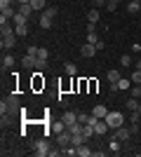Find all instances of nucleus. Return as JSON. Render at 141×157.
I'll return each instance as SVG.
<instances>
[{
  "instance_id": "1",
  "label": "nucleus",
  "mask_w": 141,
  "mask_h": 157,
  "mask_svg": "<svg viewBox=\"0 0 141 157\" xmlns=\"http://www.w3.org/2000/svg\"><path fill=\"white\" fill-rule=\"evenodd\" d=\"M0 113H2V117L12 115V113H21V108H19V96H17V94H10V96L0 103Z\"/></svg>"
},
{
  "instance_id": "2",
  "label": "nucleus",
  "mask_w": 141,
  "mask_h": 157,
  "mask_svg": "<svg viewBox=\"0 0 141 157\" xmlns=\"http://www.w3.org/2000/svg\"><path fill=\"white\" fill-rule=\"evenodd\" d=\"M104 120L108 122V127H111V129H118V127L125 124V117H122V113H111V110H108V115H106Z\"/></svg>"
},
{
  "instance_id": "3",
  "label": "nucleus",
  "mask_w": 141,
  "mask_h": 157,
  "mask_svg": "<svg viewBox=\"0 0 141 157\" xmlns=\"http://www.w3.org/2000/svg\"><path fill=\"white\" fill-rule=\"evenodd\" d=\"M33 148H35V155H38V157H45V155H49V143H47V141H45V138H40V141H35V145H33Z\"/></svg>"
},
{
  "instance_id": "4",
  "label": "nucleus",
  "mask_w": 141,
  "mask_h": 157,
  "mask_svg": "<svg viewBox=\"0 0 141 157\" xmlns=\"http://www.w3.org/2000/svg\"><path fill=\"white\" fill-rule=\"evenodd\" d=\"M115 131V138L120 141V143H127L129 141V136H132V129H127V127L122 124V127H118V129H113Z\"/></svg>"
},
{
  "instance_id": "5",
  "label": "nucleus",
  "mask_w": 141,
  "mask_h": 157,
  "mask_svg": "<svg viewBox=\"0 0 141 157\" xmlns=\"http://www.w3.org/2000/svg\"><path fill=\"white\" fill-rule=\"evenodd\" d=\"M17 35H2V40H0V45H2V49H7V52H10V49H14V45H17Z\"/></svg>"
},
{
  "instance_id": "6",
  "label": "nucleus",
  "mask_w": 141,
  "mask_h": 157,
  "mask_svg": "<svg viewBox=\"0 0 141 157\" xmlns=\"http://www.w3.org/2000/svg\"><path fill=\"white\" fill-rule=\"evenodd\" d=\"M106 131H111L106 120H96V122H94V134H96V136H104Z\"/></svg>"
},
{
  "instance_id": "7",
  "label": "nucleus",
  "mask_w": 141,
  "mask_h": 157,
  "mask_svg": "<svg viewBox=\"0 0 141 157\" xmlns=\"http://www.w3.org/2000/svg\"><path fill=\"white\" fill-rule=\"evenodd\" d=\"M96 52H99V49H96V45H89V42H85V45L80 47V54L85 56V59H92Z\"/></svg>"
},
{
  "instance_id": "8",
  "label": "nucleus",
  "mask_w": 141,
  "mask_h": 157,
  "mask_svg": "<svg viewBox=\"0 0 141 157\" xmlns=\"http://www.w3.org/2000/svg\"><path fill=\"white\" fill-rule=\"evenodd\" d=\"M57 143L61 145V148H66V145H71V131H59V134H57Z\"/></svg>"
},
{
  "instance_id": "9",
  "label": "nucleus",
  "mask_w": 141,
  "mask_h": 157,
  "mask_svg": "<svg viewBox=\"0 0 141 157\" xmlns=\"http://www.w3.org/2000/svg\"><path fill=\"white\" fill-rule=\"evenodd\" d=\"M92 115H94V117H99V120H104V117L108 115V108H106L104 103H96V105L92 108Z\"/></svg>"
},
{
  "instance_id": "10",
  "label": "nucleus",
  "mask_w": 141,
  "mask_h": 157,
  "mask_svg": "<svg viewBox=\"0 0 141 157\" xmlns=\"http://www.w3.org/2000/svg\"><path fill=\"white\" fill-rule=\"evenodd\" d=\"M21 66H24V68H35V66H38V56L24 54V56H21Z\"/></svg>"
},
{
  "instance_id": "11",
  "label": "nucleus",
  "mask_w": 141,
  "mask_h": 157,
  "mask_svg": "<svg viewBox=\"0 0 141 157\" xmlns=\"http://www.w3.org/2000/svg\"><path fill=\"white\" fill-rule=\"evenodd\" d=\"M61 120H64V124H73V122H78V113H73V110H66L64 115H61Z\"/></svg>"
},
{
  "instance_id": "12",
  "label": "nucleus",
  "mask_w": 141,
  "mask_h": 157,
  "mask_svg": "<svg viewBox=\"0 0 141 157\" xmlns=\"http://www.w3.org/2000/svg\"><path fill=\"white\" fill-rule=\"evenodd\" d=\"M87 141H89V138L85 136V134H71V143H73L75 148H80V145L87 143Z\"/></svg>"
},
{
  "instance_id": "13",
  "label": "nucleus",
  "mask_w": 141,
  "mask_h": 157,
  "mask_svg": "<svg viewBox=\"0 0 141 157\" xmlns=\"http://www.w3.org/2000/svg\"><path fill=\"white\" fill-rule=\"evenodd\" d=\"M64 73H66L68 78H78V66L71 63V61H66V63H64Z\"/></svg>"
},
{
  "instance_id": "14",
  "label": "nucleus",
  "mask_w": 141,
  "mask_h": 157,
  "mask_svg": "<svg viewBox=\"0 0 141 157\" xmlns=\"http://www.w3.org/2000/svg\"><path fill=\"white\" fill-rule=\"evenodd\" d=\"M139 101H141V98L129 96V98H127V103H125V108H127L129 113H136V110H139Z\"/></svg>"
},
{
  "instance_id": "15",
  "label": "nucleus",
  "mask_w": 141,
  "mask_h": 157,
  "mask_svg": "<svg viewBox=\"0 0 141 157\" xmlns=\"http://www.w3.org/2000/svg\"><path fill=\"white\" fill-rule=\"evenodd\" d=\"M14 63H17V59H14L12 54H5V56H2V71H10V68H14Z\"/></svg>"
},
{
  "instance_id": "16",
  "label": "nucleus",
  "mask_w": 141,
  "mask_h": 157,
  "mask_svg": "<svg viewBox=\"0 0 141 157\" xmlns=\"http://www.w3.org/2000/svg\"><path fill=\"white\" fill-rule=\"evenodd\" d=\"M17 12H21V14H24V17H31V14H33L35 10H33V7H31V2H21V5L17 7Z\"/></svg>"
},
{
  "instance_id": "17",
  "label": "nucleus",
  "mask_w": 141,
  "mask_h": 157,
  "mask_svg": "<svg viewBox=\"0 0 141 157\" xmlns=\"http://www.w3.org/2000/svg\"><path fill=\"white\" fill-rule=\"evenodd\" d=\"M12 33H14V24H12V21L0 24V35H12Z\"/></svg>"
},
{
  "instance_id": "18",
  "label": "nucleus",
  "mask_w": 141,
  "mask_h": 157,
  "mask_svg": "<svg viewBox=\"0 0 141 157\" xmlns=\"http://www.w3.org/2000/svg\"><path fill=\"white\" fill-rule=\"evenodd\" d=\"M118 89H120V92H129V89H132V80L129 78H120L118 80Z\"/></svg>"
},
{
  "instance_id": "19",
  "label": "nucleus",
  "mask_w": 141,
  "mask_h": 157,
  "mask_svg": "<svg viewBox=\"0 0 141 157\" xmlns=\"http://www.w3.org/2000/svg\"><path fill=\"white\" fill-rule=\"evenodd\" d=\"M127 12H129V14L141 12V0H129V2H127Z\"/></svg>"
},
{
  "instance_id": "20",
  "label": "nucleus",
  "mask_w": 141,
  "mask_h": 157,
  "mask_svg": "<svg viewBox=\"0 0 141 157\" xmlns=\"http://www.w3.org/2000/svg\"><path fill=\"white\" fill-rule=\"evenodd\" d=\"M92 155H94V150L89 148L87 143H82L80 148H78V157H92Z\"/></svg>"
},
{
  "instance_id": "21",
  "label": "nucleus",
  "mask_w": 141,
  "mask_h": 157,
  "mask_svg": "<svg viewBox=\"0 0 141 157\" xmlns=\"http://www.w3.org/2000/svg\"><path fill=\"white\" fill-rule=\"evenodd\" d=\"M12 24H14V26H24V24H28V17H24L21 12H17L12 17Z\"/></svg>"
},
{
  "instance_id": "22",
  "label": "nucleus",
  "mask_w": 141,
  "mask_h": 157,
  "mask_svg": "<svg viewBox=\"0 0 141 157\" xmlns=\"http://www.w3.org/2000/svg\"><path fill=\"white\" fill-rule=\"evenodd\" d=\"M99 19H101V17H99V10L92 7V10L87 12V21H89V24H99Z\"/></svg>"
},
{
  "instance_id": "23",
  "label": "nucleus",
  "mask_w": 141,
  "mask_h": 157,
  "mask_svg": "<svg viewBox=\"0 0 141 157\" xmlns=\"http://www.w3.org/2000/svg\"><path fill=\"white\" fill-rule=\"evenodd\" d=\"M31 7H33L35 12H45V7H47V0H31Z\"/></svg>"
},
{
  "instance_id": "24",
  "label": "nucleus",
  "mask_w": 141,
  "mask_h": 157,
  "mask_svg": "<svg viewBox=\"0 0 141 157\" xmlns=\"http://www.w3.org/2000/svg\"><path fill=\"white\" fill-rule=\"evenodd\" d=\"M57 14H59V10H57V7H54V5H47V7H45V12H42V17H47V19H54Z\"/></svg>"
},
{
  "instance_id": "25",
  "label": "nucleus",
  "mask_w": 141,
  "mask_h": 157,
  "mask_svg": "<svg viewBox=\"0 0 141 157\" xmlns=\"http://www.w3.org/2000/svg\"><path fill=\"white\" fill-rule=\"evenodd\" d=\"M14 35H17V38H26V35H28V24H24V26H14Z\"/></svg>"
},
{
  "instance_id": "26",
  "label": "nucleus",
  "mask_w": 141,
  "mask_h": 157,
  "mask_svg": "<svg viewBox=\"0 0 141 157\" xmlns=\"http://www.w3.org/2000/svg\"><path fill=\"white\" fill-rule=\"evenodd\" d=\"M68 127L64 124V120H59V122H54L52 127H49V131H52V134H59V131H66Z\"/></svg>"
},
{
  "instance_id": "27",
  "label": "nucleus",
  "mask_w": 141,
  "mask_h": 157,
  "mask_svg": "<svg viewBox=\"0 0 141 157\" xmlns=\"http://www.w3.org/2000/svg\"><path fill=\"white\" fill-rule=\"evenodd\" d=\"M40 87H45V80H42V73L38 71L35 78H33V89H40Z\"/></svg>"
},
{
  "instance_id": "28",
  "label": "nucleus",
  "mask_w": 141,
  "mask_h": 157,
  "mask_svg": "<svg viewBox=\"0 0 141 157\" xmlns=\"http://www.w3.org/2000/svg\"><path fill=\"white\" fill-rule=\"evenodd\" d=\"M106 78H108V82H118V80L122 78V75H120L118 71H115V68H111V71L106 73Z\"/></svg>"
},
{
  "instance_id": "29",
  "label": "nucleus",
  "mask_w": 141,
  "mask_h": 157,
  "mask_svg": "<svg viewBox=\"0 0 141 157\" xmlns=\"http://www.w3.org/2000/svg\"><path fill=\"white\" fill-rule=\"evenodd\" d=\"M129 80H132V85H141V71H139V68H134V71H132Z\"/></svg>"
},
{
  "instance_id": "30",
  "label": "nucleus",
  "mask_w": 141,
  "mask_h": 157,
  "mask_svg": "<svg viewBox=\"0 0 141 157\" xmlns=\"http://www.w3.org/2000/svg\"><path fill=\"white\" fill-rule=\"evenodd\" d=\"M40 28L42 31H49V28H52V19H47V17L40 14Z\"/></svg>"
},
{
  "instance_id": "31",
  "label": "nucleus",
  "mask_w": 141,
  "mask_h": 157,
  "mask_svg": "<svg viewBox=\"0 0 141 157\" xmlns=\"http://www.w3.org/2000/svg\"><path fill=\"white\" fill-rule=\"evenodd\" d=\"M68 131H71V134H82V122H73V124H68Z\"/></svg>"
},
{
  "instance_id": "32",
  "label": "nucleus",
  "mask_w": 141,
  "mask_h": 157,
  "mask_svg": "<svg viewBox=\"0 0 141 157\" xmlns=\"http://www.w3.org/2000/svg\"><path fill=\"white\" fill-rule=\"evenodd\" d=\"M85 42H89V45H96V42H99V33L94 31V33H87V40H85Z\"/></svg>"
},
{
  "instance_id": "33",
  "label": "nucleus",
  "mask_w": 141,
  "mask_h": 157,
  "mask_svg": "<svg viewBox=\"0 0 141 157\" xmlns=\"http://www.w3.org/2000/svg\"><path fill=\"white\" fill-rule=\"evenodd\" d=\"M129 94H132V96H136V98H141V85H132Z\"/></svg>"
},
{
  "instance_id": "34",
  "label": "nucleus",
  "mask_w": 141,
  "mask_h": 157,
  "mask_svg": "<svg viewBox=\"0 0 141 157\" xmlns=\"http://www.w3.org/2000/svg\"><path fill=\"white\" fill-rule=\"evenodd\" d=\"M106 10L108 12H115L118 10V0H106Z\"/></svg>"
},
{
  "instance_id": "35",
  "label": "nucleus",
  "mask_w": 141,
  "mask_h": 157,
  "mask_svg": "<svg viewBox=\"0 0 141 157\" xmlns=\"http://www.w3.org/2000/svg\"><path fill=\"white\" fill-rule=\"evenodd\" d=\"M120 63L125 66V68H127V66H132V56H129V54H122V56H120Z\"/></svg>"
},
{
  "instance_id": "36",
  "label": "nucleus",
  "mask_w": 141,
  "mask_h": 157,
  "mask_svg": "<svg viewBox=\"0 0 141 157\" xmlns=\"http://www.w3.org/2000/svg\"><path fill=\"white\" fill-rule=\"evenodd\" d=\"M108 148H111V150H113V152H120V141H118V138H113Z\"/></svg>"
},
{
  "instance_id": "37",
  "label": "nucleus",
  "mask_w": 141,
  "mask_h": 157,
  "mask_svg": "<svg viewBox=\"0 0 141 157\" xmlns=\"http://www.w3.org/2000/svg\"><path fill=\"white\" fill-rule=\"evenodd\" d=\"M47 56H49L47 47H40V49H38V59H45V61H47Z\"/></svg>"
},
{
  "instance_id": "38",
  "label": "nucleus",
  "mask_w": 141,
  "mask_h": 157,
  "mask_svg": "<svg viewBox=\"0 0 141 157\" xmlns=\"http://www.w3.org/2000/svg\"><path fill=\"white\" fill-rule=\"evenodd\" d=\"M99 89V80H89V94H94Z\"/></svg>"
},
{
  "instance_id": "39",
  "label": "nucleus",
  "mask_w": 141,
  "mask_h": 157,
  "mask_svg": "<svg viewBox=\"0 0 141 157\" xmlns=\"http://www.w3.org/2000/svg\"><path fill=\"white\" fill-rule=\"evenodd\" d=\"M45 68H47V61H45V59H38V66H35V71H40V73H42Z\"/></svg>"
},
{
  "instance_id": "40",
  "label": "nucleus",
  "mask_w": 141,
  "mask_h": 157,
  "mask_svg": "<svg viewBox=\"0 0 141 157\" xmlns=\"http://www.w3.org/2000/svg\"><path fill=\"white\" fill-rule=\"evenodd\" d=\"M38 49H40V47H35V45H31L26 49V54H31V56H38Z\"/></svg>"
},
{
  "instance_id": "41",
  "label": "nucleus",
  "mask_w": 141,
  "mask_h": 157,
  "mask_svg": "<svg viewBox=\"0 0 141 157\" xmlns=\"http://www.w3.org/2000/svg\"><path fill=\"white\" fill-rule=\"evenodd\" d=\"M94 2V7H96V10H101V7H106V0H92Z\"/></svg>"
},
{
  "instance_id": "42",
  "label": "nucleus",
  "mask_w": 141,
  "mask_h": 157,
  "mask_svg": "<svg viewBox=\"0 0 141 157\" xmlns=\"http://www.w3.org/2000/svg\"><path fill=\"white\" fill-rule=\"evenodd\" d=\"M59 155H64V148L61 150H49V157H59Z\"/></svg>"
},
{
  "instance_id": "43",
  "label": "nucleus",
  "mask_w": 141,
  "mask_h": 157,
  "mask_svg": "<svg viewBox=\"0 0 141 157\" xmlns=\"http://www.w3.org/2000/svg\"><path fill=\"white\" fill-rule=\"evenodd\" d=\"M12 5V0H0V10H5V7Z\"/></svg>"
},
{
  "instance_id": "44",
  "label": "nucleus",
  "mask_w": 141,
  "mask_h": 157,
  "mask_svg": "<svg viewBox=\"0 0 141 157\" xmlns=\"http://www.w3.org/2000/svg\"><path fill=\"white\" fill-rule=\"evenodd\" d=\"M120 89H118V82H111V94H118Z\"/></svg>"
},
{
  "instance_id": "45",
  "label": "nucleus",
  "mask_w": 141,
  "mask_h": 157,
  "mask_svg": "<svg viewBox=\"0 0 141 157\" xmlns=\"http://www.w3.org/2000/svg\"><path fill=\"white\" fill-rule=\"evenodd\" d=\"M94 31H96V24H89L87 21V33H94Z\"/></svg>"
},
{
  "instance_id": "46",
  "label": "nucleus",
  "mask_w": 141,
  "mask_h": 157,
  "mask_svg": "<svg viewBox=\"0 0 141 157\" xmlns=\"http://www.w3.org/2000/svg\"><path fill=\"white\" fill-rule=\"evenodd\" d=\"M136 68H139V71H141V59H136Z\"/></svg>"
},
{
  "instance_id": "47",
  "label": "nucleus",
  "mask_w": 141,
  "mask_h": 157,
  "mask_svg": "<svg viewBox=\"0 0 141 157\" xmlns=\"http://www.w3.org/2000/svg\"><path fill=\"white\" fill-rule=\"evenodd\" d=\"M136 113H139V115H141V101H139V110H136Z\"/></svg>"
},
{
  "instance_id": "48",
  "label": "nucleus",
  "mask_w": 141,
  "mask_h": 157,
  "mask_svg": "<svg viewBox=\"0 0 141 157\" xmlns=\"http://www.w3.org/2000/svg\"><path fill=\"white\" fill-rule=\"evenodd\" d=\"M21 2H31V0H19V5H21Z\"/></svg>"
}]
</instances>
